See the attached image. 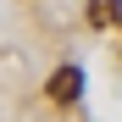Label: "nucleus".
<instances>
[{"mask_svg":"<svg viewBox=\"0 0 122 122\" xmlns=\"http://www.w3.org/2000/svg\"><path fill=\"white\" fill-rule=\"evenodd\" d=\"M45 94L56 100V106H72V100L83 94V72H78V67H56L50 83H45Z\"/></svg>","mask_w":122,"mask_h":122,"instance_id":"1","label":"nucleus"},{"mask_svg":"<svg viewBox=\"0 0 122 122\" xmlns=\"http://www.w3.org/2000/svg\"><path fill=\"white\" fill-rule=\"evenodd\" d=\"M122 22V0H89V28H117Z\"/></svg>","mask_w":122,"mask_h":122,"instance_id":"2","label":"nucleus"}]
</instances>
